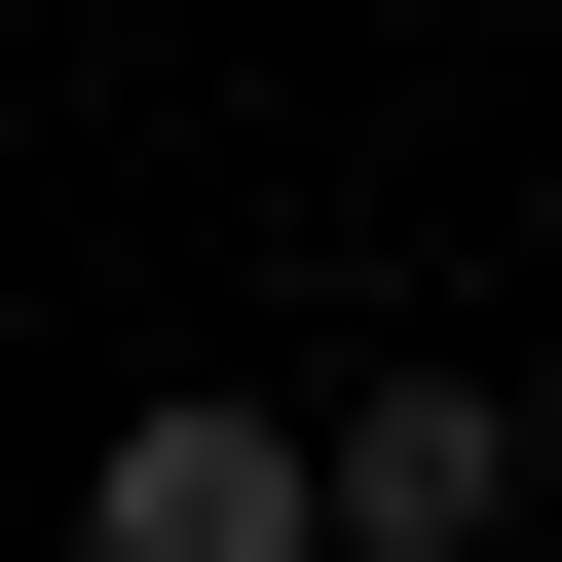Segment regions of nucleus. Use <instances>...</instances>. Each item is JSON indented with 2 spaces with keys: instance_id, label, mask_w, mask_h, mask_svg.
Segmentation results:
<instances>
[{
  "instance_id": "2",
  "label": "nucleus",
  "mask_w": 562,
  "mask_h": 562,
  "mask_svg": "<svg viewBox=\"0 0 562 562\" xmlns=\"http://www.w3.org/2000/svg\"><path fill=\"white\" fill-rule=\"evenodd\" d=\"M338 562H525V413L487 375H375L338 413Z\"/></svg>"
},
{
  "instance_id": "1",
  "label": "nucleus",
  "mask_w": 562,
  "mask_h": 562,
  "mask_svg": "<svg viewBox=\"0 0 562 562\" xmlns=\"http://www.w3.org/2000/svg\"><path fill=\"white\" fill-rule=\"evenodd\" d=\"M76 562H338V413H225V375L113 413L76 450Z\"/></svg>"
}]
</instances>
